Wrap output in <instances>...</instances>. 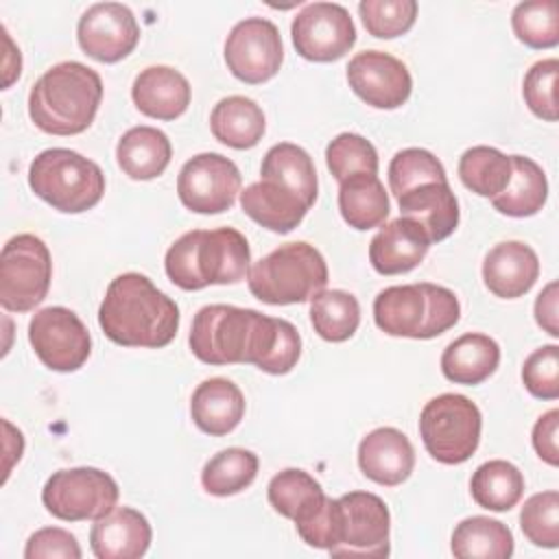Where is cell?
Segmentation results:
<instances>
[{"mask_svg":"<svg viewBox=\"0 0 559 559\" xmlns=\"http://www.w3.org/2000/svg\"><path fill=\"white\" fill-rule=\"evenodd\" d=\"M81 546L76 537L57 526H46L35 531L24 548V559H81Z\"/></svg>","mask_w":559,"mask_h":559,"instance_id":"cell-45","label":"cell"},{"mask_svg":"<svg viewBox=\"0 0 559 559\" xmlns=\"http://www.w3.org/2000/svg\"><path fill=\"white\" fill-rule=\"evenodd\" d=\"M190 96L188 79L170 66H148L131 85L135 107L155 120H175L183 116L190 105Z\"/></svg>","mask_w":559,"mask_h":559,"instance_id":"cell-22","label":"cell"},{"mask_svg":"<svg viewBox=\"0 0 559 559\" xmlns=\"http://www.w3.org/2000/svg\"><path fill=\"white\" fill-rule=\"evenodd\" d=\"M500 365L498 343L480 332H467L454 338L441 354V371L454 384H480Z\"/></svg>","mask_w":559,"mask_h":559,"instance_id":"cell-27","label":"cell"},{"mask_svg":"<svg viewBox=\"0 0 559 559\" xmlns=\"http://www.w3.org/2000/svg\"><path fill=\"white\" fill-rule=\"evenodd\" d=\"M347 83L354 94L376 109L402 107L413 90L408 68L382 50H365L349 59Z\"/></svg>","mask_w":559,"mask_h":559,"instance_id":"cell-17","label":"cell"},{"mask_svg":"<svg viewBox=\"0 0 559 559\" xmlns=\"http://www.w3.org/2000/svg\"><path fill=\"white\" fill-rule=\"evenodd\" d=\"M28 341L35 356L52 371L70 373L85 365L92 338L76 312L63 306H48L33 314Z\"/></svg>","mask_w":559,"mask_h":559,"instance_id":"cell-11","label":"cell"},{"mask_svg":"<svg viewBox=\"0 0 559 559\" xmlns=\"http://www.w3.org/2000/svg\"><path fill=\"white\" fill-rule=\"evenodd\" d=\"M404 218L415 221L430 242L445 240L459 225V201L448 181L421 183L397 197Z\"/></svg>","mask_w":559,"mask_h":559,"instance_id":"cell-23","label":"cell"},{"mask_svg":"<svg viewBox=\"0 0 559 559\" xmlns=\"http://www.w3.org/2000/svg\"><path fill=\"white\" fill-rule=\"evenodd\" d=\"M325 164L338 183L358 173L378 175V151L358 133H338L325 148Z\"/></svg>","mask_w":559,"mask_h":559,"instance_id":"cell-39","label":"cell"},{"mask_svg":"<svg viewBox=\"0 0 559 559\" xmlns=\"http://www.w3.org/2000/svg\"><path fill=\"white\" fill-rule=\"evenodd\" d=\"M341 537L328 550L332 557H389L391 513L371 491H349L338 498Z\"/></svg>","mask_w":559,"mask_h":559,"instance_id":"cell-14","label":"cell"},{"mask_svg":"<svg viewBox=\"0 0 559 559\" xmlns=\"http://www.w3.org/2000/svg\"><path fill=\"white\" fill-rule=\"evenodd\" d=\"M338 210L343 221L349 227L358 231H367L386 221L391 212V203L378 175L358 173L341 181Z\"/></svg>","mask_w":559,"mask_h":559,"instance_id":"cell-29","label":"cell"},{"mask_svg":"<svg viewBox=\"0 0 559 559\" xmlns=\"http://www.w3.org/2000/svg\"><path fill=\"white\" fill-rule=\"evenodd\" d=\"M557 282H550L535 299V321L537 325L548 332L550 336H559V325H557Z\"/></svg>","mask_w":559,"mask_h":559,"instance_id":"cell-47","label":"cell"},{"mask_svg":"<svg viewBox=\"0 0 559 559\" xmlns=\"http://www.w3.org/2000/svg\"><path fill=\"white\" fill-rule=\"evenodd\" d=\"M153 539L144 513L131 507H114L90 531V548L98 559H138Z\"/></svg>","mask_w":559,"mask_h":559,"instance_id":"cell-19","label":"cell"},{"mask_svg":"<svg viewBox=\"0 0 559 559\" xmlns=\"http://www.w3.org/2000/svg\"><path fill=\"white\" fill-rule=\"evenodd\" d=\"M448 181L443 164L426 148H404L389 164V188L395 199L421 183Z\"/></svg>","mask_w":559,"mask_h":559,"instance_id":"cell-40","label":"cell"},{"mask_svg":"<svg viewBox=\"0 0 559 559\" xmlns=\"http://www.w3.org/2000/svg\"><path fill=\"white\" fill-rule=\"evenodd\" d=\"M522 382L537 400L559 397V347L542 345L522 365Z\"/></svg>","mask_w":559,"mask_h":559,"instance_id":"cell-44","label":"cell"},{"mask_svg":"<svg viewBox=\"0 0 559 559\" xmlns=\"http://www.w3.org/2000/svg\"><path fill=\"white\" fill-rule=\"evenodd\" d=\"M480 428L483 417L478 406L461 393L432 397L419 415L424 448L443 465H459L472 459L480 443Z\"/></svg>","mask_w":559,"mask_h":559,"instance_id":"cell-8","label":"cell"},{"mask_svg":"<svg viewBox=\"0 0 559 559\" xmlns=\"http://www.w3.org/2000/svg\"><path fill=\"white\" fill-rule=\"evenodd\" d=\"M513 533L500 520L472 515L461 520L450 539L452 555L459 559H509L513 555Z\"/></svg>","mask_w":559,"mask_h":559,"instance_id":"cell-31","label":"cell"},{"mask_svg":"<svg viewBox=\"0 0 559 559\" xmlns=\"http://www.w3.org/2000/svg\"><path fill=\"white\" fill-rule=\"evenodd\" d=\"M118 496L116 480L98 467L59 469L41 489L46 511L63 522L98 520L116 507Z\"/></svg>","mask_w":559,"mask_h":559,"instance_id":"cell-10","label":"cell"},{"mask_svg":"<svg viewBox=\"0 0 559 559\" xmlns=\"http://www.w3.org/2000/svg\"><path fill=\"white\" fill-rule=\"evenodd\" d=\"M262 179L275 181L293 192H297L310 207L317 201L319 183H317V168L308 151L297 144L280 142L271 146L260 166Z\"/></svg>","mask_w":559,"mask_h":559,"instance_id":"cell-32","label":"cell"},{"mask_svg":"<svg viewBox=\"0 0 559 559\" xmlns=\"http://www.w3.org/2000/svg\"><path fill=\"white\" fill-rule=\"evenodd\" d=\"M456 295L430 282L389 286L373 299V321L389 336L435 338L456 325Z\"/></svg>","mask_w":559,"mask_h":559,"instance_id":"cell-5","label":"cell"},{"mask_svg":"<svg viewBox=\"0 0 559 559\" xmlns=\"http://www.w3.org/2000/svg\"><path fill=\"white\" fill-rule=\"evenodd\" d=\"M240 207L251 221L275 234L293 231L310 210L297 192L269 179L247 186L240 192Z\"/></svg>","mask_w":559,"mask_h":559,"instance_id":"cell-24","label":"cell"},{"mask_svg":"<svg viewBox=\"0 0 559 559\" xmlns=\"http://www.w3.org/2000/svg\"><path fill=\"white\" fill-rule=\"evenodd\" d=\"M515 37L535 50L559 44V4L555 0H528L515 4L511 13Z\"/></svg>","mask_w":559,"mask_h":559,"instance_id":"cell-38","label":"cell"},{"mask_svg":"<svg viewBox=\"0 0 559 559\" xmlns=\"http://www.w3.org/2000/svg\"><path fill=\"white\" fill-rule=\"evenodd\" d=\"M212 135L236 151L253 148L266 129L262 107L247 96L221 98L210 114Z\"/></svg>","mask_w":559,"mask_h":559,"instance_id":"cell-28","label":"cell"},{"mask_svg":"<svg viewBox=\"0 0 559 559\" xmlns=\"http://www.w3.org/2000/svg\"><path fill=\"white\" fill-rule=\"evenodd\" d=\"M524 537L539 548L559 546V493L555 489L533 493L520 511Z\"/></svg>","mask_w":559,"mask_h":559,"instance_id":"cell-42","label":"cell"},{"mask_svg":"<svg viewBox=\"0 0 559 559\" xmlns=\"http://www.w3.org/2000/svg\"><path fill=\"white\" fill-rule=\"evenodd\" d=\"M173 157V146L162 129L140 124L122 133L116 144V159L122 173L135 181L159 177Z\"/></svg>","mask_w":559,"mask_h":559,"instance_id":"cell-26","label":"cell"},{"mask_svg":"<svg viewBox=\"0 0 559 559\" xmlns=\"http://www.w3.org/2000/svg\"><path fill=\"white\" fill-rule=\"evenodd\" d=\"M188 343L205 365L249 362L271 376L293 371L301 356V336L290 321L229 304L203 306Z\"/></svg>","mask_w":559,"mask_h":559,"instance_id":"cell-1","label":"cell"},{"mask_svg":"<svg viewBox=\"0 0 559 559\" xmlns=\"http://www.w3.org/2000/svg\"><path fill=\"white\" fill-rule=\"evenodd\" d=\"M430 238L411 218H395L378 229L369 242V262L380 275L408 273L421 264L430 249Z\"/></svg>","mask_w":559,"mask_h":559,"instance_id":"cell-20","label":"cell"},{"mask_svg":"<svg viewBox=\"0 0 559 559\" xmlns=\"http://www.w3.org/2000/svg\"><path fill=\"white\" fill-rule=\"evenodd\" d=\"M76 39L87 57L100 63H116L138 46L140 26L127 4L98 2L79 17Z\"/></svg>","mask_w":559,"mask_h":559,"instance_id":"cell-16","label":"cell"},{"mask_svg":"<svg viewBox=\"0 0 559 559\" xmlns=\"http://www.w3.org/2000/svg\"><path fill=\"white\" fill-rule=\"evenodd\" d=\"M358 467L369 480L378 485H402L415 467L413 443L397 428H376L362 437L358 445Z\"/></svg>","mask_w":559,"mask_h":559,"instance_id":"cell-18","label":"cell"},{"mask_svg":"<svg viewBox=\"0 0 559 559\" xmlns=\"http://www.w3.org/2000/svg\"><path fill=\"white\" fill-rule=\"evenodd\" d=\"M190 415L201 432L223 437L245 417V395L227 378H207L190 397Z\"/></svg>","mask_w":559,"mask_h":559,"instance_id":"cell-25","label":"cell"},{"mask_svg":"<svg viewBox=\"0 0 559 559\" xmlns=\"http://www.w3.org/2000/svg\"><path fill=\"white\" fill-rule=\"evenodd\" d=\"M548 199V181L539 164L524 155H511V179L507 188L491 199L493 207L513 218L537 214Z\"/></svg>","mask_w":559,"mask_h":559,"instance_id":"cell-30","label":"cell"},{"mask_svg":"<svg viewBox=\"0 0 559 559\" xmlns=\"http://www.w3.org/2000/svg\"><path fill=\"white\" fill-rule=\"evenodd\" d=\"M557 76L559 61L550 57L533 63L522 83V94L528 109L546 122L557 120Z\"/></svg>","mask_w":559,"mask_h":559,"instance_id":"cell-43","label":"cell"},{"mask_svg":"<svg viewBox=\"0 0 559 559\" xmlns=\"http://www.w3.org/2000/svg\"><path fill=\"white\" fill-rule=\"evenodd\" d=\"M103 100V81L81 61H61L48 68L31 87L28 116L50 135L83 133L96 118Z\"/></svg>","mask_w":559,"mask_h":559,"instance_id":"cell-3","label":"cell"},{"mask_svg":"<svg viewBox=\"0 0 559 559\" xmlns=\"http://www.w3.org/2000/svg\"><path fill=\"white\" fill-rule=\"evenodd\" d=\"M31 190L63 214L92 210L105 194L100 166L70 148H46L28 168Z\"/></svg>","mask_w":559,"mask_h":559,"instance_id":"cell-7","label":"cell"},{"mask_svg":"<svg viewBox=\"0 0 559 559\" xmlns=\"http://www.w3.org/2000/svg\"><path fill=\"white\" fill-rule=\"evenodd\" d=\"M459 177L467 190L493 199L511 179V155L493 146H472L459 159Z\"/></svg>","mask_w":559,"mask_h":559,"instance_id":"cell-36","label":"cell"},{"mask_svg":"<svg viewBox=\"0 0 559 559\" xmlns=\"http://www.w3.org/2000/svg\"><path fill=\"white\" fill-rule=\"evenodd\" d=\"M269 504L284 518L297 520L325 498L323 487L304 469H282L269 480L266 487Z\"/></svg>","mask_w":559,"mask_h":559,"instance_id":"cell-37","label":"cell"},{"mask_svg":"<svg viewBox=\"0 0 559 559\" xmlns=\"http://www.w3.org/2000/svg\"><path fill=\"white\" fill-rule=\"evenodd\" d=\"M557 435H559V411L550 408L548 413H544L535 426H533V448L537 452V456L557 467L559 465V445H557Z\"/></svg>","mask_w":559,"mask_h":559,"instance_id":"cell-46","label":"cell"},{"mask_svg":"<svg viewBox=\"0 0 559 559\" xmlns=\"http://www.w3.org/2000/svg\"><path fill=\"white\" fill-rule=\"evenodd\" d=\"M415 0H362L358 15L369 35L378 39H393L408 33L417 20Z\"/></svg>","mask_w":559,"mask_h":559,"instance_id":"cell-41","label":"cell"},{"mask_svg":"<svg viewBox=\"0 0 559 559\" xmlns=\"http://www.w3.org/2000/svg\"><path fill=\"white\" fill-rule=\"evenodd\" d=\"M469 491L478 507L489 511H509L524 493V476L513 463L493 459L476 467L469 480Z\"/></svg>","mask_w":559,"mask_h":559,"instance_id":"cell-33","label":"cell"},{"mask_svg":"<svg viewBox=\"0 0 559 559\" xmlns=\"http://www.w3.org/2000/svg\"><path fill=\"white\" fill-rule=\"evenodd\" d=\"M105 336L122 347H166L179 330V306L142 273L114 277L98 308Z\"/></svg>","mask_w":559,"mask_h":559,"instance_id":"cell-2","label":"cell"},{"mask_svg":"<svg viewBox=\"0 0 559 559\" xmlns=\"http://www.w3.org/2000/svg\"><path fill=\"white\" fill-rule=\"evenodd\" d=\"M242 177L238 166L221 153H199L177 177L179 201L197 214H221L236 203Z\"/></svg>","mask_w":559,"mask_h":559,"instance_id":"cell-12","label":"cell"},{"mask_svg":"<svg viewBox=\"0 0 559 559\" xmlns=\"http://www.w3.org/2000/svg\"><path fill=\"white\" fill-rule=\"evenodd\" d=\"M310 323L323 341L343 343L360 325V304L347 290H321L310 299Z\"/></svg>","mask_w":559,"mask_h":559,"instance_id":"cell-34","label":"cell"},{"mask_svg":"<svg viewBox=\"0 0 559 559\" xmlns=\"http://www.w3.org/2000/svg\"><path fill=\"white\" fill-rule=\"evenodd\" d=\"M255 299L271 306L310 301L328 284V264L308 242H286L260 258L247 275Z\"/></svg>","mask_w":559,"mask_h":559,"instance_id":"cell-6","label":"cell"},{"mask_svg":"<svg viewBox=\"0 0 559 559\" xmlns=\"http://www.w3.org/2000/svg\"><path fill=\"white\" fill-rule=\"evenodd\" d=\"M537 277V253L520 240L498 242L487 251L483 260V282L496 297L502 299H515L526 295Z\"/></svg>","mask_w":559,"mask_h":559,"instance_id":"cell-21","label":"cell"},{"mask_svg":"<svg viewBox=\"0 0 559 559\" xmlns=\"http://www.w3.org/2000/svg\"><path fill=\"white\" fill-rule=\"evenodd\" d=\"M52 258L35 234L7 240L0 255V304L9 312H28L39 306L50 288Z\"/></svg>","mask_w":559,"mask_h":559,"instance_id":"cell-9","label":"cell"},{"mask_svg":"<svg viewBox=\"0 0 559 559\" xmlns=\"http://www.w3.org/2000/svg\"><path fill=\"white\" fill-rule=\"evenodd\" d=\"M251 249L234 227L192 229L166 251L164 269L181 290H201L210 284H238L249 275Z\"/></svg>","mask_w":559,"mask_h":559,"instance_id":"cell-4","label":"cell"},{"mask_svg":"<svg viewBox=\"0 0 559 559\" xmlns=\"http://www.w3.org/2000/svg\"><path fill=\"white\" fill-rule=\"evenodd\" d=\"M225 63L229 72L249 85L264 83L280 72L284 46L277 26L266 17H245L225 39Z\"/></svg>","mask_w":559,"mask_h":559,"instance_id":"cell-13","label":"cell"},{"mask_svg":"<svg viewBox=\"0 0 559 559\" xmlns=\"http://www.w3.org/2000/svg\"><path fill=\"white\" fill-rule=\"evenodd\" d=\"M258 456L245 448H227L216 452L201 472V485L207 493L227 498L245 491L258 476Z\"/></svg>","mask_w":559,"mask_h":559,"instance_id":"cell-35","label":"cell"},{"mask_svg":"<svg viewBox=\"0 0 559 559\" xmlns=\"http://www.w3.org/2000/svg\"><path fill=\"white\" fill-rule=\"evenodd\" d=\"M295 50L317 63L345 57L356 44V26L349 11L336 2H310L290 24Z\"/></svg>","mask_w":559,"mask_h":559,"instance_id":"cell-15","label":"cell"}]
</instances>
